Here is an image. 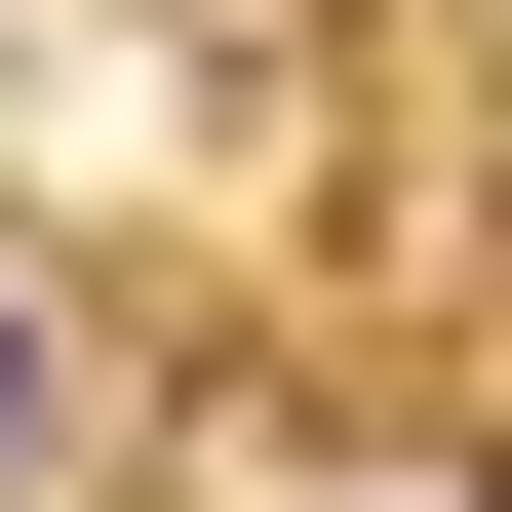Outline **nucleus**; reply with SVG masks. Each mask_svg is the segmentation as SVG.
Returning a JSON list of instances; mask_svg holds the SVG:
<instances>
[{
    "label": "nucleus",
    "mask_w": 512,
    "mask_h": 512,
    "mask_svg": "<svg viewBox=\"0 0 512 512\" xmlns=\"http://www.w3.org/2000/svg\"><path fill=\"white\" fill-rule=\"evenodd\" d=\"M0 434H40V355H0Z\"/></svg>",
    "instance_id": "nucleus-1"
}]
</instances>
